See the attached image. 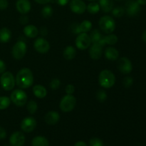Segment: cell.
<instances>
[{"label": "cell", "mask_w": 146, "mask_h": 146, "mask_svg": "<svg viewBox=\"0 0 146 146\" xmlns=\"http://www.w3.org/2000/svg\"><path fill=\"white\" fill-rule=\"evenodd\" d=\"M88 1H92V2H93V1H97V0H88Z\"/></svg>", "instance_id": "cell-49"}, {"label": "cell", "mask_w": 146, "mask_h": 146, "mask_svg": "<svg viewBox=\"0 0 146 146\" xmlns=\"http://www.w3.org/2000/svg\"><path fill=\"white\" fill-rule=\"evenodd\" d=\"M70 9L75 14H82L86 10V5L83 0H71Z\"/></svg>", "instance_id": "cell-12"}, {"label": "cell", "mask_w": 146, "mask_h": 146, "mask_svg": "<svg viewBox=\"0 0 146 146\" xmlns=\"http://www.w3.org/2000/svg\"><path fill=\"white\" fill-rule=\"evenodd\" d=\"M76 105V98L73 95L66 94L61 98L59 107L63 112L68 113L74 109Z\"/></svg>", "instance_id": "cell-4"}, {"label": "cell", "mask_w": 146, "mask_h": 146, "mask_svg": "<svg viewBox=\"0 0 146 146\" xmlns=\"http://www.w3.org/2000/svg\"><path fill=\"white\" fill-rule=\"evenodd\" d=\"M91 44V38L87 33H80L76 38V46L80 50L87 49Z\"/></svg>", "instance_id": "cell-8"}, {"label": "cell", "mask_w": 146, "mask_h": 146, "mask_svg": "<svg viewBox=\"0 0 146 146\" xmlns=\"http://www.w3.org/2000/svg\"><path fill=\"white\" fill-rule=\"evenodd\" d=\"M105 57L109 61H116L119 57V52L118 50L114 47L109 46L106 48L105 50Z\"/></svg>", "instance_id": "cell-18"}, {"label": "cell", "mask_w": 146, "mask_h": 146, "mask_svg": "<svg viewBox=\"0 0 146 146\" xmlns=\"http://www.w3.org/2000/svg\"><path fill=\"white\" fill-rule=\"evenodd\" d=\"M53 14V9L51 6H45L41 10V15L44 18H49Z\"/></svg>", "instance_id": "cell-31"}, {"label": "cell", "mask_w": 146, "mask_h": 146, "mask_svg": "<svg viewBox=\"0 0 146 146\" xmlns=\"http://www.w3.org/2000/svg\"><path fill=\"white\" fill-rule=\"evenodd\" d=\"M123 86L125 88H130L133 85V79L132 77L127 76L123 79Z\"/></svg>", "instance_id": "cell-36"}, {"label": "cell", "mask_w": 146, "mask_h": 146, "mask_svg": "<svg viewBox=\"0 0 146 146\" xmlns=\"http://www.w3.org/2000/svg\"><path fill=\"white\" fill-rule=\"evenodd\" d=\"M78 26L79 24H74L72 25V31L76 34H80V31H79V28H78Z\"/></svg>", "instance_id": "cell-41"}, {"label": "cell", "mask_w": 146, "mask_h": 146, "mask_svg": "<svg viewBox=\"0 0 146 146\" xmlns=\"http://www.w3.org/2000/svg\"><path fill=\"white\" fill-rule=\"evenodd\" d=\"M140 4L135 0H129L125 4V10L129 17H135L141 10Z\"/></svg>", "instance_id": "cell-14"}, {"label": "cell", "mask_w": 146, "mask_h": 146, "mask_svg": "<svg viewBox=\"0 0 146 146\" xmlns=\"http://www.w3.org/2000/svg\"><path fill=\"white\" fill-rule=\"evenodd\" d=\"M96 98L100 102H104L107 98V94L104 90H99L96 93Z\"/></svg>", "instance_id": "cell-34"}, {"label": "cell", "mask_w": 146, "mask_h": 146, "mask_svg": "<svg viewBox=\"0 0 146 146\" xmlns=\"http://www.w3.org/2000/svg\"><path fill=\"white\" fill-rule=\"evenodd\" d=\"M76 55V51L75 48L72 46H68L64 48L63 56H64L65 59L71 61L75 58Z\"/></svg>", "instance_id": "cell-21"}, {"label": "cell", "mask_w": 146, "mask_h": 146, "mask_svg": "<svg viewBox=\"0 0 146 146\" xmlns=\"http://www.w3.org/2000/svg\"><path fill=\"white\" fill-rule=\"evenodd\" d=\"M6 70V64L3 60L0 59V74H2L5 72Z\"/></svg>", "instance_id": "cell-42"}, {"label": "cell", "mask_w": 146, "mask_h": 146, "mask_svg": "<svg viewBox=\"0 0 146 146\" xmlns=\"http://www.w3.org/2000/svg\"><path fill=\"white\" fill-rule=\"evenodd\" d=\"M27 46L24 41H19L16 43L12 48L11 54L15 59L20 60L24 57L27 54Z\"/></svg>", "instance_id": "cell-7"}, {"label": "cell", "mask_w": 146, "mask_h": 146, "mask_svg": "<svg viewBox=\"0 0 146 146\" xmlns=\"http://www.w3.org/2000/svg\"><path fill=\"white\" fill-rule=\"evenodd\" d=\"M101 9V7L98 3L96 2V1H93L86 6V10L88 11V13L91 14H96Z\"/></svg>", "instance_id": "cell-28"}, {"label": "cell", "mask_w": 146, "mask_h": 146, "mask_svg": "<svg viewBox=\"0 0 146 146\" xmlns=\"http://www.w3.org/2000/svg\"><path fill=\"white\" fill-rule=\"evenodd\" d=\"M11 32L7 27H3L0 29V42L7 43L10 41Z\"/></svg>", "instance_id": "cell-23"}, {"label": "cell", "mask_w": 146, "mask_h": 146, "mask_svg": "<svg viewBox=\"0 0 146 146\" xmlns=\"http://www.w3.org/2000/svg\"><path fill=\"white\" fill-rule=\"evenodd\" d=\"M11 104V99L7 96H0V110L7 109Z\"/></svg>", "instance_id": "cell-30"}, {"label": "cell", "mask_w": 146, "mask_h": 146, "mask_svg": "<svg viewBox=\"0 0 146 146\" xmlns=\"http://www.w3.org/2000/svg\"><path fill=\"white\" fill-rule=\"evenodd\" d=\"M103 37H104V35L98 29L93 30L91 33V35H90L91 43H93V44H98L101 41Z\"/></svg>", "instance_id": "cell-25"}, {"label": "cell", "mask_w": 146, "mask_h": 146, "mask_svg": "<svg viewBox=\"0 0 146 146\" xmlns=\"http://www.w3.org/2000/svg\"><path fill=\"white\" fill-rule=\"evenodd\" d=\"M34 49L40 54H46L50 49V44L44 38L39 37L36 38L34 44Z\"/></svg>", "instance_id": "cell-10"}, {"label": "cell", "mask_w": 146, "mask_h": 146, "mask_svg": "<svg viewBox=\"0 0 146 146\" xmlns=\"http://www.w3.org/2000/svg\"><path fill=\"white\" fill-rule=\"evenodd\" d=\"M118 69L119 70L120 72L123 74H128L132 71L133 65L131 60L127 57H121L118 59Z\"/></svg>", "instance_id": "cell-9"}, {"label": "cell", "mask_w": 146, "mask_h": 146, "mask_svg": "<svg viewBox=\"0 0 146 146\" xmlns=\"http://www.w3.org/2000/svg\"><path fill=\"white\" fill-rule=\"evenodd\" d=\"M7 137V132L3 127L0 126V140H3Z\"/></svg>", "instance_id": "cell-40"}, {"label": "cell", "mask_w": 146, "mask_h": 146, "mask_svg": "<svg viewBox=\"0 0 146 146\" xmlns=\"http://www.w3.org/2000/svg\"><path fill=\"white\" fill-rule=\"evenodd\" d=\"M104 44H108V45H115L118 41V38L116 35L113 34H108L107 36H104Z\"/></svg>", "instance_id": "cell-26"}, {"label": "cell", "mask_w": 146, "mask_h": 146, "mask_svg": "<svg viewBox=\"0 0 146 146\" xmlns=\"http://www.w3.org/2000/svg\"><path fill=\"white\" fill-rule=\"evenodd\" d=\"M16 8L21 14H27L31 9V3L29 0H17L16 2Z\"/></svg>", "instance_id": "cell-15"}, {"label": "cell", "mask_w": 146, "mask_h": 146, "mask_svg": "<svg viewBox=\"0 0 146 146\" xmlns=\"http://www.w3.org/2000/svg\"><path fill=\"white\" fill-rule=\"evenodd\" d=\"M0 84L3 89L5 91H11L15 86L16 80L12 73L10 71H5L0 77Z\"/></svg>", "instance_id": "cell-5"}, {"label": "cell", "mask_w": 146, "mask_h": 146, "mask_svg": "<svg viewBox=\"0 0 146 146\" xmlns=\"http://www.w3.org/2000/svg\"><path fill=\"white\" fill-rule=\"evenodd\" d=\"M141 38H142V40L144 41V42L146 44V30L143 32L142 34V36H141Z\"/></svg>", "instance_id": "cell-47"}, {"label": "cell", "mask_w": 146, "mask_h": 146, "mask_svg": "<svg viewBox=\"0 0 146 146\" xmlns=\"http://www.w3.org/2000/svg\"><path fill=\"white\" fill-rule=\"evenodd\" d=\"M74 146H88V145H87V144L85 142H84V141H78V142L76 143Z\"/></svg>", "instance_id": "cell-46"}, {"label": "cell", "mask_w": 146, "mask_h": 146, "mask_svg": "<svg viewBox=\"0 0 146 146\" xmlns=\"http://www.w3.org/2000/svg\"><path fill=\"white\" fill-rule=\"evenodd\" d=\"M98 82L103 88H110L115 84V76L110 70H103L98 76Z\"/></svg>", "instance_id": "cell-2"}, {"label": "cell", "mask_w": 146, "mask_h": 146, "mask_svg": "<svg viewBox=\"0 0 146 146\" xmlns=\"http://www.w3.org/2000/svg\"><path fill=\"white\" fill-rule=\"evenodd\" d=\"M36 127V121L33 117H26L21 122V129L25 133H31Z\"/></svg>", "instance_id": "cell-11"}, {"label": "cell", "mask_w": 146, "mask_h": 146, "mask_svg": "<svg viewBox=\"0 0 146 146\" xmlns=\"http://www.w3.org/2000/svg\"><path fill=\"white\" fill-rule=\"evenodd\" d=\"M80 33H87L92 28V23L89 20H84L78 26Z\"/></svg>", "instance_id": "cell-27"}, {"label": "cell", "mask_w": 146, "mask_h": 146, "mask_svg": "<svg viewBox=\"0 0 146 146\" xmlns=\"http://www.w3.org/2000/svg\"><path fill=\"white\" fill-rule=\"evenodd\" d=\"M24 33L27 37L29 38H34L38 36V29L36 26L30 24L26 26L24 28Z\"/></svg>", "instance_id": "cell-19"}, {"label": "cell", "mask_w": 146, "mask_h": 146, "mask_svg": "<svg viewBox=\"0 0 146 146\" xmlns=\"http://www.w3.org/2000/svg\"><path fill=\"white\" fill-rule=\"evenodd\" d=\"M100 7L104 12L108 13L113 9V2L112 0H98Z\"/></svg>", "instance_id": "cell-22"}, {"label": "cell", "mask_w": 146, "mask_h": 146, "mask_svg": "<svg viewBox=\"0 0 146 146\" xmlns=\"http://www.w3.org/2000/svg\"><path fill=\"white\" fill-rule=\"evenodd\" d=\"M31 145L32 146H48L49 145V142L48 140L44 136H38L34 137L31 141Z\"/></svg>", "instance_id": "cell-24"}, {"label": "cell", "mask_w": 146, "mask_h": 146, "mask_svg": "<svg viewBox=\"0 0 146 146\" xmlns=\"http://www.w3.org/2000/svg\"><path fill=\"white\" fill-rule=\"evenodd\" d=\"M40 32H41V35L46 36L47 34V33H48V31H47V29H46V27H43L41 29V31H40Z\"/></svg>", "instance_id": "cell-45"}, {"label": "cell", "mask_w": 146, "mask_h": 146, "mask_svg": "<svg viewBox=\"0 0 146 146\" xmlns=\"http://www.w3.org/2000/svg\"><path fill=\"white\" fill-rule=\"evenodd\" d=\"M36 3L40 4H48L49 3L51 0H34Z\"/></svg>", "instance_id": "cell-44"}, {"label": "cell", "mask_w": 146, "mask_h": 146, "mask_svg": "<svg viewBox=\"0 0 146 146\" xmlns=\"http://www.w3.org/2000/svg\"><path fill=\"white\" fill-rule=\"evenodd\" d=\"M11 101L18 107L24 106L27 103V94L25 91L21 89H16L11 93V96H10Z\"/></svg>", "instance_id": "cell-6"}, {"label": "cell", "mask_w": 146, "mask_h": 146, "mask_svg": "<svg viewBox=\"0 0 146 146\" xmlns=\"http://www.w3.org/2000/svg\"><path fill=\"white\" fill-rule=\"evenodd\" d=\"M115 1H123V0H115Z\"/></svg>", "instance_id": "cell-50"}, {"label": "cell", "mask_w": 146, "mask_h": 146, "mask_svg": "<svg viewBox=\"0 0 146 146\" xmlns=\"http://www.w3.org/2000/svg\"><path fill=\"white\" fill-rule=\"evenodd\" d=\"M60 119V115L58 112L54 111H49L46 114L44 117V121L48 125H54L58 122Z\"/></svg>", "instance_id": "cell-17"}, {"label": "cell", "mask_w": 146, "mask_h": 146, "mask_svg": "<svg viewBox=\"0 0 146 146\" xmlns=\"http://www.w3.org/2000/svg\"><path fill=\"white\" fill-rule=\"evenodd\" d=\"M16 84L21 89H26L33 85L34 75L29 68H21L17 73L16 76Z\"/></svg>", "instance_id": "cell-1"}, {"label": "cell", "mask_w": 146, "mask_h": 146, "mask_svg": "<svg viewBox=\"0 0 146 146\" xmlns=\"http://www.w3.org/2000/svg\"><path fill=\"white\" fill-rule=\"evenodd\" d=\"M66 93V94H69V95H73V94L75 91V87L74 86V85L72 84H68V85L66 86L65 89Z\"/></svg>", "instance_id": "cell-37"}, {"label": "cell", "mask_w": 146, "mask_h": 146, "mask_svg": "<svg viewBox=\"0 0 146 146\" xmlns=\"http://www.w3.org/2000/svg\"><path fill=\"white\" fill-rule=\"evenodd\" d=\"M4 146H9V145H4Z\"/></svg>", "instance_id": "cell-51"}, {"label": "cell", "mask_w": 146, "mask_h": 146, "mask_svg": "<svg viewBox=\"0 0 146 146\" xmlns=\"http://www.w3.org/2000/svg\"><path fill=\"white\" fill-rule=\"evenodd\" d=\"M25 141L26 138L24 134L19 131L13 133L9 138V143L11 146H23Z\"/></svg>", "instance_id": "cell-13"}, {"label": "cell", "mask_w": 146, "mask_h": 146, "mask_svg": "<svg viewBox=\"0 0 146 146\" xmlns=\"http://www.w3.org/2000/svg\"><path fill=\"white\" fill-rule=\"evenodd\" d=\"M60 84H61L60 80L58 79V78H54V79L51 81V83H50V87H51V88L52 90H56L57 88H59Z\"/></svg>", "instance_id": "cell-35"}, {"label": "cell", "mask_w": 146, "mask_h": 146, "mask_svg": "<svg viewBox=\"0 0 146 146\" xmlns=\"http://www.w3.org/2000/svg\"><path fill=\"white\" fill-rule=\"evenodd\" d=\"M9 2L7 0H0V10H4L8 7Z\"/></svg>", "instance_id": "cell-38"}, {"label": "cell", "mask_w": 146, "mask_h": 146, "mask_svg": "<svg viewBox=\"0 0 146 146\" xmlns=\"http://www.w3.org/2000/svg\"><path fill=\"white\" fill-rule=\"evenodd\" d=\"M89 146H104L102 140L98 138H92L88 143Z\"/></svg>", "instance_id": "cell-33"}, {"label": "cell", "mask_w": 146, "mask_h": 146, "mask_svg": "<svg viewBox=\"0 0 146 146\" xmlns=\"http://www.w3.org/2000/svg\"><path fill=\"white\" fill-rule=\"evenodd\" d=\"M112 14L115 17H121L125 13V9L122 7H115L112 9Z\"/></svg>", "instance_id": "cell-32"}, {"label": "cell", "mask_w": 146, "mask_h": 146, "mask_svg": "<svg viewBox=\"0 0 146 146\" xmlns=\"http://www.w3.org/2000/svg\"><path fill=\"white\" fill-rule=\"evenodd\" d=\"M137 2L140 5H146V0H137Z\"/></svg>", "instance_id": "cell-48"}, {"label": "cell", "mask_w": 146, "mask_h": 146, "mask_svg": "<svg viewBox=\"0 0 146 146\" xmlns=\"http://www.w3.org/2000/svg\"><path fill=\"white\" fill-rule=\"evenodd\" d=\"M33 94H34L36 98H44L46 96L47 91L44 86L42 85H35L33 87Z\"/></svg>", "instance_id": "cell-20"}, {"label": "cell", "mask_w": 146, "mask_h": 146, "mask_svg": "<svg viewBox=\"0 0 146 146\" xmlns=\"http://www.w3.org/2000/svg\"><path fill=\"white\" fill-rule=\"evenodd\" d=\"M20 23L21 24H27L29 22V18L27 16H26L25 14H23L21 17L19 18Z\"/></svg>", "instance_id": "cell-39"}, {"label": "cell", "mask_w": 146, "mask_h": 146, "mask_svg": "<svg viewBox=\"0 0 146 146\" xmlns=\"http://www.w3.org/2000/svg\"><path fill=\"white\" fill-rule=\"evenodd\" d=\"M56 2L60 6H65L69 2L70 0H55Z\"/></svg>", "instance_id": "cell-43"}, {"label": "cell", "mask_w": 146, "mask_h": 146, "mask_svg": "<svg viewBox=\"0 0 146 146\" xmlns=\"http://www.w3.org/2000/svg\"><path fill=\"white\" fill-rule=\"evenodd\" d=\"M99 27L101 31L106 34H112L115 29V22L111 16H104L99 20Z\"/></svg>", "instance_id": "cell-3"}, {"label": "cell", "mask_w": 146, "mask_h": 146, "mask_svg": "<svg viewBox=\"0 0 146 146\" xmlns=\"http://www.w3.org/2000/svg\"><path fill=\"white\" fill-rule=\"evenodd\" d=\"M27 109L30 114H34L38 109V104L35 101L31 100L27 103Z\"/></svg>", "instance_id": "cell-29"}, {"label": "cell", "mask_w": 146, "mask_h": 146, "mask_svg": "<svg viewBox=\"0 0 146 146\" xmlns=\"http://www.w3.org/2000/svg\"><path fill=\"white\" fill-rule=\"evenodd\" d=\"M103 47L99 44H93L89 49V56L92 59L98 60L101 58L103 53Z\"/></svg>", "instance_id": "cell-16"}]
</instances>
